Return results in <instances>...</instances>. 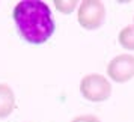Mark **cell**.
I'll list each match as a JSON object with an SVG mask.
<instances>
[{"instance_id": "obj_1", "label": "cell", "mask_w": 134, "mask_h": 122, "mask_svg": "<svg viewBox=\"0 0 134 122\" xmlns=\"http://www.w3.org/2000/svg\"><path fill=\"white\" fill-rule=\"evenodd\" d=\"M20 36L32 45H41L53 36L56 24L50 6L42 0H21L12 11Z\"/></svg>"}, {"instance_id": "obj_2", "label": "cell", "mask_w": 134, "mask_h": 122, "mask_svg": "<svg viewBox=\"0 0 134 122\" xmlns=\"http://www.w3.org/2000/svg\"><path fill=\"white\" fill-rule=\"evenodd\" d=\"M80 93L92 103H103L111 95V85L101 74H87L80 81Z\"/></svg>"}, {"instance_id": "obj_3", "label": "cell", "mask_w": 134, "mask_h": 122, "mask_svg": "<svg viewBox=\"0 0 134 122\" xmlns=\"http://www.w3.org/2000/svg\"><path fill=\"white\" fill-rule=\"evenodd\" d=\"M105 20V6L99 0H83L77 11V21L86 30H95Z\"/></svg>"}, {"instance_id": "obj_4", "label": "cell", "mask_w": 134, "mask_h": 122, "mask_svg": "<svg viewBox=\"0 0 134 122\" xmlns=\"http://www.w3.org/2000/svg\"><path fill=\"white\" fill-rule=\"evenodd\" d=\"M107 75L116 83H127L134 77V56L119 54L107 65Z\"/></svg>"}, {"instance_id": "obj_5", "label": "cell", "mask_w": 134, "mask_h": 122, "mask_svg": "<svg viewBox=\"0 0 134 122\" xmlns=\"http://www.w3.org/2000/svg\"><path fill=\"white\" fill-rule=\"evenodd\" d=\"M15 110V95L11 86L6 83H0V119L11 116Z\"/></svg>"}, {"instance_id": "obj_6", "label": "cell", "mask_w": 134, "mask_h": 122, "mask_svg": "<svg viewBox=\"0 0 134 122\" xmlns=\"http://www.w3.org/2000/svg\"><path fill=\"white\" fill-rule=\"evenodd\" d=\"M118 41L121 44V47H124L125 50L134 51V26H131V24L125 26V27L119 32Z\"/></svg>"}, {"instance_id": "obj_7", "label": "cell", "mask_w": 134, "mask_h": 122, "mask_svg": "<svg viewBox=\"0 0 134 122\" xmlns=\"http://www.w3.org/2000/svg\"><path fill=\"white\" fill-rule=\"evenodd\" d=\"M79 5L77 0H54V6L62 14H71Z\"/></svg>"}, {"instance_id": "obj_8", "label": "cell", "mask_w": 134, "mask_h": 122, "mask_svg": "<svg viewBox=\"0 0 134 122\" xmlns=\"http://www.w3.org/2000/svg\"><path fill=\"white\" fill-rule=\"evenodd\" d=\"M71 122H101V121L95 115H81V116H75Z\"/></svg>"}, {"instance_id": "obj_9", "label": "cell", "mask_w": 134, "mask_h": 122, "mask_svg": "<svg viewBox=\"0 0 134 122\" xmlns=\"http://www.w3.org/2000/svg\"><path fill=\"white\" fill-rule=\"evenodd\" d=\"M133 26H134V24H133Z\"/></svg>"}]
</instances>
